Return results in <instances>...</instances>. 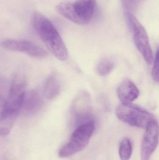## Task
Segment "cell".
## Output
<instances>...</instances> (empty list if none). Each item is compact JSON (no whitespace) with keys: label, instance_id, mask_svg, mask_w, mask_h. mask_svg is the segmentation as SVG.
<instances>
[{"label":"cell","instance_id":"obj_1","mask_svg":"<svg viewBox=\"0 0 159 160\" xmlns=\"http://www.w3.org/2000/svg\"><path fill=\"white\" fill-rule=\"evenodd\" d=\"M26 82L20 74L15 75L7 99L1 105L0 130L4 133L10 132L17 117L21 111L26 95Z\"/></svg>","mask_w":159,"mask_h":160},{"label":"cell","instance_id":"obj_2","mask_svg":"<svg viewBox=\"0 0 159 160\" xmlns=\"http://www.w3.org/2000/svg\"><path fill=\"white\" fill-rule=\"evenodd\" d=\"M33 26L49 51L60 61L68 57L67 48L53 23L43 14L35 12L32 18Z\"/></svg>","mask_w":159,"mask_h":160},{"label":"cell","instance_id":"obj_3","mask_svg":"<svg viewBox=\"0 0 159 160\" xmlns=\"http://www.w3.org/2000/svg\"><path fill=\"white\" fill-rule=\"evenodd\" d=\"M96 4V0L66 1L59 4L56 8L59 14L67 19L77 24L85 25L92 19Z\"/></svg>","mask_w":159,"mask_h":160},{"label":"cell","instance_id":"obj_4","mask_svg":"<svg viewBox=\"0 0 159 160\" xmlns=\"http://www.w3.org/2000/svg\"><path fill=\"white\" fill-rule=\"evenodd\" d=\"M95 129V123L92 120L79 125L73 132L68 142L59 151V157L67 158L82 151L87 145Z\"/></svg>","mask_w":159,"mask_h":160},{"label":"cell","instance_id":"obj_5","mask_svg":"<svg viewBox=\"0 0 159 160\" xmlns=\"http://www.w3.org/2000/svg\"><path fill=\"white\" fill-rule=\"evenodd\" d=\"M117 117L124 123L136 128H146L155 119L154 116L141 106L132 103H121L116 109Z\"/></svg>","mask_w":159,"mask_h":160},{"label":"cell","instance_id":"obj_6","mask_svg":"<svg viewBox=\"0 0 159 160\" xmlns=\"http://www.w3.org/2000/svg\"><path fill=\"white\" fill-rule=\"evenodd\" d=\"M125 15L135 46L145 61L151 63L153 60V53L146 31L132 13L126 12Z\"/></svg>","mask_w":159,"mask_h":160},{"label":"cell","instance_id":"obj_7","mask_svg":"<svg viewBox=\"0 0 159 160\" xmlns=\"http://www.w3.org/2000/svg\"><path fill=\"white\" fill-rule=\"evenodd\" d=\"M141 144V160H148L158 144L159 126L157 121L151 120L146 128Z\"/></svg>","mask_w":159,"mask_h":160},{"label":"cell","instance_id":"obj_8","mask_svg":"<svg viewBox=\"0 0 159 160\" xmlns=\"http://www.w3.org/2000/svg\"><path fill=\"white\" fill-rule=\"evenodd\" d=\"M1 45L7 50L24 52L33 58H45L48 55L44 49L30 41L7 39L3 41Z\"/></svg>","mask_w":159,"mask_h":160},{"label":"cell","instance_id":"obj_9","mask_svg":"<svg viewBox=\"0 0 159 160\" xmlns=\"http://www.w3.org/2000/svg\"><path fill=\"white\" fill-rule=\"evenodd\" d=\"M71 112L76 120L81 124L91 120L90 97L87 92L83 91L77 96L73 102Z\"/></svg>","mask_w":159,"mask_h":160},{"label":"cell","instance_id":"obj_10","mask_svg":"<svg viewBox=\"0 0 159 160\" xmlns=\"http://www.w3.org/2000/svg\"><path fill=\"white\" fill-rule=\"evenodd\" d=\"M118 96L122 103H131L139 97L140 92L135 84L129 80L123 81L117 89Z\"/></svg>","mask_w":159,"mask_h":160},{"label":"cell","instance_id":"obj_11","mask_svg":"<svg viewBox=\"0 0 159 160\" xmlns=\"http://www.w3.org/2000/svg\"><path fill=\"white\" fill-rule=\"evenodd\" d=\"M42 103L43 101L39 93L32 90L26 93L22 109L28 113H33L40 110Z\"/></svg>","mask_w":159,"mask_h":160},{"label":"cell","instance_id":"obj_12","mask_svg":"<svg viewBox=\"0 0 159 160\" xmlns=\"http://www.w3.org/2000/svg\"><path fill=\"white\" fill-rule=\"evenodd\" d=\"M61 89L59 81L54 75L49 76L47 79L44 87L45 97L49 100L55 98L58 95Z\"/></svg>","mask_w":159,"mask_h":160},{"label":"cell","instance_id":"obj_13","mask_svg":"<svg viewBox=\"0 0 159 160\" xmlns=\"http://www.w3.org/2000/svg\"><path fill=\"white\" fill-rule=\"evenodd\" d=\"M133 148L129 139L125 138L120 142L119 155L121 160H129L132 154Z\"/></svg>","mask_w":159,"mask_h":160},{"label":"cell","instance_id":"obj_14","mask_svg":"<svg viewBox=\"0 0 159 160\" xmlns=\"http://www.w3.org/2000/svg\"><path fill=\"white\" fill-rule=\"evenodd\" d=\"M114 63L109 59L102 60L97 67V72L102 77H105L109 75L114 69Z\"/></svg>","mask_w":159,"mask_h":160},{"label":"cell","instance_id":"obj_15","mask_svg":"<svg viewBox=\"0 0 159 160\" xmlns=\"http://www.w3.org/2000/svg\"><path fill=\"white\" fill-rule=\"evenodd\" d=\"M152 76L153 79L159 82V50L157 52L152 71Z\"/></svg>","mask_w":159,"mask_h":160},{"label":"cell","instance_id":"obj_16","mask_svg":"<svg viewBox=\"0 0 159 160\" xmlns=\"http://www.w3.org/2000/svg\"><path fill=\"white\" fill-rule=\"evenodd\" d=\"M126 12H131L136 7L138 0H121Z\"/></svg>","mask_w":159,"mask_h":160}]
</instances>
